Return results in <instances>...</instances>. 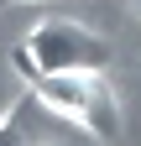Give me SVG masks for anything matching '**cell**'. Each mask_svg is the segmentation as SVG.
<instances>
[{
  "instance_id": "obj_3",
  "label": "cell",
  "mask_w": 141,
  "mask_h": 146,
  "mask_svg": "<svg viewBox=\"0 0 141 146\" xmlns=\"http://www.w3.org/2000/svg\"><path fill=\"white\" fill-rule=\"evenodd\" d=\"M11 104H16V94H5V89H0V115H5Z\"/></svg>"
},
{
  "instance_id": "obj_2",
  "label": "cell",
  "mask_w": 141,
  "mask_h": 146,
  "mask_svg": "<svg viewBox=\"0 0 141 146\" xmlns=\"http://www.w3.org/2000/svg\"><path fill=\"white\" fill-rule=\"evenodd\" d=\"M104 63H110V42L99 31H89L84 21H68V16L37 21L21 36V47H16V68L26 78L68 73V68H104Z\"/></svg>"
},
{
  "instance_id": "obj_1",
  "label": "cell",
  "mask_w": 141,
  "mask_h": 146,
  "mask_svg": "<svg viewBox=\"0 0 141 146\" xmlns=\"http://www.w3.org/2000/svg\"><path fill=\"white\" fill-rule=\"evenodd\" d=\"M31 94L52 120H68L89 141H120V99L104 78V68L42 73V78H31Z\"/></svg>"
},
{
  "instance_id": "obj_4",
  "label": "cell",
  "mask_w": 141,
  "mask_h": 146,
  "mask_svg": "<svg viewBox=\"0 0 141 146\" xmlns=\"http://www.w3.org/2000/svg\"><path fill=\"white\" fill-rule=\"evenodd\" d=\"M131 5H136V16H141V0H131Z\"/></svg>"
}]
</instances>
